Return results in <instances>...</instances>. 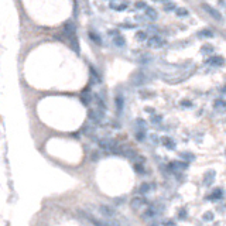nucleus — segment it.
I'll return each mask as SVG.
<instances>
[{
	"label": "nucleus",
	"instance_id": "5701e85b",
	"mask_svg": "<svg viewBox=\"0 0 226 226\" xmlns=\"http://www.w3.org/2000/svg\"><path fill=\"white\" fill-rule=\"evenodd\" d=\"M201 34H202V35H206V37H214V32L211 31V30H204Z\"/></svg>",
	"mask_w": 226,
	"mask_h": 226
},
{
	"label": "nucleus",
	"instance_id": "f03ea898",
	"mask_svg": "<svg viewBox=\"0 0 226 226\" xmlns=\"http://www.w3.org/2000/svg\"><path fill=\"white\" fill-rule=\"evenodd\" d=\"M202 9H204L209 16H212L215 20H218V21H222L223 20V17H222V14L219 13V11L216 10V9H214L212 6H209V4H206V3H202Z\"/></svg>",
	"mask_w": 226,
	"mask_h": 226
},
{
	"label": "nucleus",
	"instance_id": "ddd939ff",
	"mask_svg": "<svg viewBox=\"0 0 226 226\" xmlns=\"http://www.w3.org/2000/svg\"><path fill=\"white\" fill-rule=\"evenodd\" d=\"M89 117L95 122H100L102 120V113L100 112H96V110H91L89 112Z\"/></svg>",
	"mask_w": 226,
	"mask_h": 226
},
{
	"label": "nucleus",
	"instance_id": "aec40b11",
	"mask_svg": "<svg viewBox=\"0 0 226 226\" xmlns=\"http://www.w3.org/2000/svg\"><path fill=\"white\" fill-rule=\"evenodd\" d=\"M181 157H182V158H187V160H188V161H191V160H194V156H192V154H187V153H185V154H181Z\"/></svg>",
	"mask_w": 226,
	"mask_h": 226
},
{
	"label": "nucleus",
	"instance_id": "20e7f679",
	"mask_svg": "<svg viewBox=\"0 0 226 226\" xmlns=\"http://www.w3.org/2000/svg\"><path fill=\"white\" fill-rule=\"evenodd\" d=\"M130 205H131L133 209H139V208H141V206L146 205V198H144L143 195H139V196H136V198L131 199Z\"/></svg>",
	"mask_w": 226,
	"mask_h": 226
},
{
	"label": "nucleus",
	"instance_id": "393cba45",
	"mask_svg": "<svg viewBox=\"0 0 226 226\" xmlns=\"http://www.w3.org/2000/svg\"><path fill=\"white\" fill-rule=\"evenodd\" d=\"M212 216H214V215H212L211 212H208V214H205V215H204V219H205V220H212Z\"/></svg>",
	"mask_w": 226,
	"mask_h": 226
},
{
	"label": "nucleus",
	"instance_id": "7ed1b4c3",
	"mask_svg": "<svg viewBox=\"0 0 226 226\" xmlns=\"http://www.w3.org/2000/svg\"><path fill=\"white\" fill-rule=\"evenodd\" d=\"M99 211H100V214L105 216V218H115V216H116V211H115L113 208L108 206V205H102V206L99 208Z\"/></svg>",
	"mask_w": 226,
	"mask_h": 226
},
{
	"label": "nucleus",
	"instance_id": "412c9836",
	"mask_svg": "<svg viewBox=\"0 0 226 226\" xmlns=\"http://www.w3.org/2000/svg\"><path fill=\"white\" fill-rule=\"evenodd\" d=\"M136 37H137V40H140V41H143V40L146 38V32L139 31V32H137V35H136Z\"/></svg>",
	"mask_w": 226,
	"mask_h": 226
},
{
	"label": "nucleus",
	"instance_id": "cd10ccee",
	"mask_svg": "<svg viewBox=\"0 0 226 226\" xmlns=\"http://www.w3.org/2000/svg\"><path fill=\"white\" fill-rule=\"evenodd\" d=\"M174 9H175V4H167V6H165V10L168 11V10H174Z\"/></svg>",
	"mask_w": 226,
	"mask_h": 226
},
{
	"label": "nucleus",
	"instance_id": "c85d7f7f",
	"mask_svg": "<svg viewBox=\"0 0 226 226\" xmlns=\"http://www.w3.org/2000/svg\"><path fill=\"white\" fill-rule=\"evenodd\" d=\"M93 223H95V226H108V225H103V223L97 222V220H93Z\"/></svg>",
	"mask_w": 226,
	"mask_h": 226
},
{
	"label": "nucleus",
	"instance_id": "6ab92c4d",
	"mask_svg": "<svg viewBox=\"0 0 226 226\" xmlns=\"http://www.w3.org/2000/svg\"><path fill=\"white\" fill-rule=\"evenodd\" d=\"M161 120H162V117H161V116H157V115L151 116V123H156V124H157V123H160Z\"/></svg>",
	"mask_w": 226,
	"mask_h": 226
},
{
	"label": "nucleus",
	"instance_id": "a211bd4d",
	"mask_svg": "<svg viewBox=\"0 0 226 226\" xmlns=\"http://www.w3.org/2000/svg\"><path fill=\"white\" fill-rule=\"evenodd\" d=\"M89 37H91V38H92V40H93V41H95L96 44H99V45L102 44V41H100V38L97 37V35L95 34V32H89Z\"/></svg>",
	"mask_w": 226,
	"mask_h": 226
},
{
	"label": "nucleus",
	"instance_id": "9b49d317",
	"mask_svg": "<svg viewBox=\"0 0 226 226\" xmlns=\"http://www.w3.org/2000/svg\"><path fill=\"white\" fill-rule=\"evenodd\" d=\"M161 143H162V146H165V147L170 149V150L175 149V143H174L172 139H170V137H161Z\"/></svg>",
	"mask_w": 226,
	"mask_h": 226
},
{
	"label": "nucleus",
	"instance_id": "b1692460",
	"mask_svg": "<svg viewBox=\"0 0 226 226\" xmlns=\"http://www.w3.org/2000/svg\"><path fill=\"white\" fill-rule=\"evenodd\" d=\"M136 7H137V9H144V7H146V3H144V1H137V3H136Z\"/></svg>",
	"mask_w": 226,
	"mask_h": 226
},
{
	"label": "nucleus",
	"instance_id": "4be33fe9",
	"mask_svg": "<svg viewBox=\"0 0 226 226\" xmlns=\"http://www.w3.org/2000/svg\"><path fill=\"white\" fill-rule=\"evenodd\" d=\"M134 168H136V171H137V172L144 174V170H143V165H141V164H136V165H134Z\"/></svg>",
	"mask_w": 226,
	"mask_h": 226
},
{
	"label": "nucleus",
	"instance_id": "6e6552de",
	"mask_svg": "<svg viewBox=\"0 0 226 226\" xmlns=\"http://www.w3.org/2000/svg\"><path fill=\"white\" fill-rule=\"evenodd\" d=\"M206 64L209 65H214V66H220V65H223V58L222 57H212V58H209V59H206L205 61Z\"/></svg>",
	"mask_w": 226,
	"mask_h": 226
},
{
	"label": "nucleus",
	"instance_id": "bb28decb",
	"mask_svg": "<svg viewBox=\"0 0 226 226\" xmlns=\"http://www.w3.org/2000/svg\"><path fill=\"white\" fill-rule=\"evenodd\" d=\"M181 105H182V106H187V108H191V102H188V100H182Z\"/></svg>",
	"mask_w": 226,
	"mask_h": 226
},
{
	"label": "nucleus",
	"instance_id": "a878e982",
	"mask_svg": "<svg viewBox=\"0 0 226 226\" xmlns=\"http://www.w3.org/2000/svg\"><path fill=\"white\" fill-rule=\"evenodd\" d=\"M177 14H178V16H187V14H188V11L185 10V9H180Z\"/></svg>",
	"mask_w": 226,
	"mask_h": 226
},
{
	"label": "nucleus",
	"instance_id": "9d476101",
	"mask_svg": "<svg viewBox=\"0 0 226 226\" xmlns=\"http://www.w3.org/2000/svg\"><path fill=\"white\" fill-rule=\"evenodd\" d=\"M214 180H215V171H208L206 174H205V178H204L205 185H211V184H214Z\"/></svg>",
	"mask_w": 226,
	"mask_h": 226
},
{
	"label": "nucleus",
	"instance_id": "c756f323",
	"mask_svg": "<svg viewBox=\"0 0 226 226\" xmlns=\"http://www.w3.org/2000/svg\"><path fill=\"white\" fill-rule=\"evenodd\" d=\"M165 226H175V225H174V223H171V222H170V223H167V225H165Z\"/></svg>",
	"mask_w": 226,
	"mask_h": 226
},
{
	"label": "nucleus",
	"instance_id": "f8f14e48",
	"mask_svg": "<svg viewBox=\"0 0 226 226\" xmlns=\"http://www.w3.org/2000/svg\"><path fill=\"white\" fill-rule=\"evenodd\" d=\"M146 16H147L150 20H157V16H158V14H157V11L154 10L153 7H147V9H146Z\"/></svg>",
	"mask_w": 226,
	"mask_h": 226
},
{
	"label": "nucleus",
	"instance_id": "dca6fc26",
	"mask_svg": "<svg viewBox=\"0 0 226 226\" xmlns=\"http://www.w3.org/2000/svg\"><path fill=\"white\" fill-rule=\"evenodd\" d=\"M151 189V185L150 184H147V182H144L143 185L140 187V194H147L149 191Z\"/></svg>",
	"mask_w": 226,
	"mask_h": 226
},
{
	"label": "nucleus",
	"instance_id": "4468645a",
	"mask_svg": "<svg viewBox=\"0 0 226 226\" xmlns=\"http://www.w3.org/2000/svg\"><path fill=\"white\" fill-rule=\"evenodd\" d=\"M123 105H124L123 96H122V95H117V96H116V108H117L119 112H122V110H123Z\"/></svg>",
	"mask_w": 226,
	"mask_h": 226
},
{
	"label": "nucleus",
	"instance_id": "39448f33",
	"mask_svg": "<svg viewBox=\"0 0 226 226\" xmlns=\"http://www.w3.org/2000/svg\"><path fill=\"white\" fill-rule=\"evenodd\" d=\"M110 35H113V43H115V45H117L120 48L126 45V40H124L117 31H110Z\"/></svg>",
	"mask_w": 226,
	"mask_h": 226
},
{
	"label": "nucleus",
	"instance_id": "2eb2a0df",
	"mask_svg": "<svg viewBox=\"0 0 226 226\" xmlns=\"http://www.w3.org/2000/svg\"><path fill=\"white\" fill-rule=\"evenodd\" d=\"M220 198H222V189H215L209 196V199H220Z\"/></svg>",
	"mask_w": 226,
	"mask_h": 226
},
{
	"label": "nucleus",
	"instance_id": "423d86ee",
	"mask_svg": "<svg viewBox=\"0 0 226 226\" xmlns=\"http://www.w3.org/2000/svg\"><path fill=\"white\" fill-rule=\"evenodd\" d=\"M187 167H188V164H187V162H182V161H174L170 164V168H171V171H174V172H181V171H184Z\"/></svg>",
	"mask_w": 226,
	"mask_h": 226
},
{
	"label": "nucleus",
	"instance_id": "f3484780",
	"mask_svg": "<svg viewBox=\"0 0 226 226\" xmlns=\"http://www.w3.org/2000/svg\"><path fill=\"white\" fill-rule=\"evenodd\" d=\"M144 137H146L144 130H137V131H136V139H137L139 141H143L144 140Z\"/></svg>",
	"mask_w": 226,
	"mask_h": 226
},
{
	"label": "nucleus",
	"instance_id": "f257e3e1",
	"mask_svg": "<svg viewBox=\"0 0 226 226\" xmlns=\"http://www.w3.org/2000/svg\"><path fill=\"white\" fill-rule=\"evenodd\" d=\"M99 146H100L102 149H105V150L113 151V153H116L117 149H119L117 141L112 140V139H103V140H100L99 141Z\"/></svg>",
	"mask_w": 226,
	"mask_h": 226
},
{
	"label": "nucleus",
	"instance_id": "0eeeda50",
	"mask_svg": "<svg viewBox=\"0 0 226 226\" xmlns=\"http://www.w3.org/2000/svg\"><path fill=\"white\" fill-rule=\"evenodd\" d=\"M162 44H164V41H162L160 37H151L150 40H149V47H151V48H160V47H162Z\"/></svg>",
	"mask_w": 226,
	"mask_h": 226
},
{
	"label": "nucleus",
	"instance_id": "1a4fd4ad",
	"mask_svg": "<svg viewBox=\"0 0 226 226\" xmlns=\"http://www.w3.org/2000/svg\"><path fill=\"white\" fill-rule=\"evenodd\" d=\"M214 108H215V110H218V112H226V100H222V99L215 100Z\"/></svg>",
	"mask_w": 226,
	"mask_h": 226
}]
</instances>
